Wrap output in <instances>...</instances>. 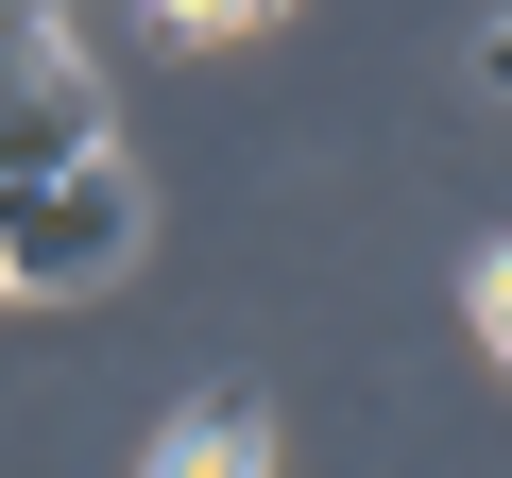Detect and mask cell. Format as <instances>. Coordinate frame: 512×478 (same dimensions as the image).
<instances>
[{
  "mask_svg": "<svg viewBox=\"0 0 512 478\" xmlns=\"http://www.w3.org/2000/svg\"><path fill=\"white\" fill-rule=\"evenodd\" d=\"M478 86H495V103H512V18H495V35H478Z\"/></svg>",
  "mask_w": 512,
  "mask_h": 478,
  "instance_id": "8992f818",
  "label": "cell"
},
{
  "mask_svg": "<svg viewBox=\"0 0 512 478\" xmlns=\"http://www.w3.org/2000/svg\"><path fill=\"white\" fill-rule=\"evenodd\" d=\"M461 308H478V342H495V376H512V239H478V274H461Z\"/></svg>",
  "mask_w": 512,
  "mask_h": 478,
  "instance_id": "277c9868",
  "label": "cell"
},
{
  "mask_svg": "<svg viewBox=\"0 0 512 478\" xmlns=\"http://www.w3.org/2000/svg\"><path fill=\"white\" fill-rule=\"evenodd\" d=\"M137 478H274V427H256V410H222V393H205V410H188V427H171V444H154Z\"/></svg>",
  "mask_w": 512,
  "mask_h": 478,
  "instance_id": "3957f363",
  "label": "cell"
},
{
  "mask_svg": "<svg viewBox=\"0 0 512 478\" xmlns=\"http://www.w3.org/2000/svg\"><path fill=\"white\" fill-rule=\"evenodd\" d=\"M0 291H18V274H0Z\"/></svg>",
  "mask_w": 512,
  "mask_h": 478,
  "instance_id": "52a82bcc",
  "label": "cell"
},
{
  "mask_svg": "<svg viewBox=\"0 0 512 478\" xmlns=\"http://www.w3.org/2000/svg\"><path fill=\"white\" fill-rule=\"evenodd\" d=\"M120 120H103V86H86V52H69V18L35 0V18H0V188L18 171H69V154H103Z\"/></svg>",
  "mask_w": 512,
  "mask_h": 478,
  "instance_id": "7a4b0ae2",
  "label": "cell"
},
{
  "mask_svg": "<svg viewBox=\"0 0 512 478\" xmlns=\"http://www.w3.org/2000/svg\"><path fill=\"white\" fill-rule=\"evenodd\" d=\"M137 239H154V205H137V154H120V137L69 154V171H18V188H0V274H18L35 308L120 291V274H137Z\"/></svg>",
  "mask_w": 512,
  "mask_h": 478,
  "instance_id": "6da1fadb",
  "label": "cell"
},
{
  "mask_svg": "<svg viewBox=\"0 0 512 478\" xmlns=\"http://www.w3.org/2000/svg\"><path fill=\"white\" fill-rule=\"evenodd\" d=\"M171 35H256V18H291V0H154Z\"/></svg>",
  "mask_w": 512,
  "mask_h": 478,
  "instance_id": "5b68a950",
  "label": "cell"
}]
</instances>
